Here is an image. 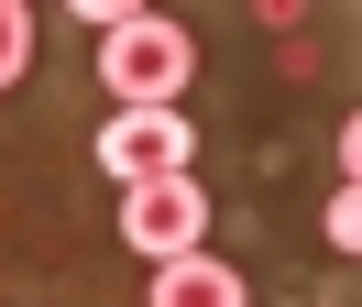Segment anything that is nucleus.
I'll list each match as a JSON object with an SVG mask.
<instances>
[{
    "mask_svg": "<svg viewBox=\"0 0 362 307\" xmlns=\"http://www.w3.org/2000/svg\"><path fill=\"white\" fill-rule=\"evenodd\" d=\"M99 77H110L121 110H176V88L198 77V44H187V22H165V11H121L110 44H99Z\"/></svg>",
    "mask_w": 362,
    "mask_h": 307,
    "instance_id": "1",
    "label": "nucleus"
},
{
    "mask_svg": "<svg viewBox=\"0 0 362 307\" xmlns=\"http://www.w3.org/2000/svg\"><path fill=\"white\" fill-rule=\"evenodd\" d=\"M187 143H198V132H187L176 110H121V121L99 132V165H110L121 187H154V175H187Z\"/></svg>",
    "mask_w": 362,
    "mask_h": 307,
    "instance_id": "2",
    "label": "nucleus"
},
{
    "mask_svg": "<svg viewBox=\"0 0 362 307\" xmlns=\"http://www.w3.org/2000/svg\"><path fill=\"white\" fill-rule=\"evenodd\" d=\"M121 231H132V253H154V263L198 253V231H209V197H198V175H154V187H132Z\"/></svg>",
    "mask_w": 362,
    "mask_h": 307,
    "instance_id": "3",
    "label": "nucleus"
},
{
    "mask_svg": "<svg viewBox=\"0 0 362 307\" xmlns=\"http://www.w3.org/2000/svg\"><path fill=\"white\" fill-rule=\"evenodd\" d=\"M154 307H242V274L209 253H176V263H154Z\"/></svg>",
    "mask_w": 362,
    "mask_h": 307,
    "instance_id": "4",
    "label": "nucleus"
},
{
    "mask_svg": "<svg viewBox=\"0 0 362 307\" xmlns=\"http://www.w3.org/2000/svg\"><path fill=\"white\" fill-rule=\"evenodd\" d=\"M23 66H33V11H23V0H0V88L23 77Z\"/></svg>",
    "mask_w": 362,
    "mask_h": 307,
    "instance_id": "5",
    "label": "nucleus"
}]
</instances>
